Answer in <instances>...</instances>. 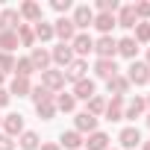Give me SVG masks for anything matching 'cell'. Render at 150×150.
Here are the masks:
<instances>
[{
	"label": "cell",
	"instance_id": "obj_1",
	"mask_svg": "<svg viewBox=\"0 0 150 150\" xmlns=\"http://www.w3.org/2000/svg\"><path fill=\"white\" fill-rule=\"evenodd\" d=\"M74 27H77V33H86L88 27H94V9L88 3H80V6H74Z\"/></svg>",
	"mask_w": 150,
	"mask_h": 150
},
{
	"label": "cell",
	"instance_id": "obj_2",
	"mask_svg": "<svg viewBox=\"0 0 150 150\" xmlns=\"http://www.w3.org/2000/svg\"><path fill=\"white\" fill-rule=\"evenodd\" d=\"M127 80H129V86H147V83H150V68H147V62H132V65L127 68Z\"/></svg>",
	"mask_w": 150,
	"mask_h": 150
},
{
	"label": "cell",
	"instance_id": "obj_3",
	"mask_svg": "<svg viewBox=\"0 0 150 150\" xmlns=\"http://www.w3.org/2000/svg\"><path fill=\"white\" fill-rule=\"evenodd\" d=\"M71 50H74V56L86 59L88 53H94V38H91L88 33H77V35H74V41H71Z\"/></svg>",
	"mask_w": 150,
	"mask_h": 150
},
{
	"label": "cell",
	"instance_id": "obj_4",
	"mask_svg": "<svg viewBox=\"0 0 150 150\" xmlns=\"http://www.w3.org/2000/svg\"><path fill=\"white\" fill-rule=\"evenodd\" d=\"M94 53H97V59H115V53H118V38L100 35V38L94 41Z\"/></svg>",
	"mask_w": 150,
	"mask_h": 150
},
{
	"label": "cell",
	"instance_id": "obj_5",
	"mask_svg": "<svg viewBox=\"0 0 150 150\" xmlns=\"http://www.w3.org/2000/svg\"><path fill=\"white\" fill-rule=\"evenodd\" d=\"M53 33H56V38H62V44H71L74 41V35H77V27H74V21L71 18H59L56 24H53Z\"/></svg>",
	"mask_w": 150,
	"mask_h": 150
},
{
	"label": "cell",
	"instance_id": "obj_6",
	"mask_svg": "<svg viewBox=\"0 0 150 150\" xmlns=\"http://www.w3.org/2000/svg\"><path fill=\"white\" fill-rule=\"evenodd\" d=\"M41 86H44L47 91H62V88H65V74L56 71V68H47V71L41 74Z\"/></svg>",
	"mask_w": 150,
	"mask_h": 150
},
{
	"label": "cell",
	"instance_id": "obj_7",
	"mask_svg": "<svg viewBox=\"0 0 150 150\" xmlns=\"http://www.w3.org/2000/svg\"><path fill=\"white\" fill-rule=\"evenodd\" d=\"M3 135H9V138H15V135H21L24 132V115L21 112H12V115H6L3 118Z\"/></svg>",
	"mask_w": 150,
	"mask_h": 150
},
{
	"label": "cell",
	"instance_id": "obj_8",
	"mask_svg": "<svg viewBox=\"0 0 150 150\" xmlns=\"http://www.w3.org/2000/svg\"><path fill=\"white\" fill-rule=\"evenodd\" d=\"M71 94H74V100H86V103H88V100L97 94V86H94V80L86 77V80H80V83H74V91H71Z\"/></svg>",
	"mask_w": 150,
	"mask_h": 150
},
{
	"label": "cell",
	"instance_id": "obj_9",
	"mask_svg": "<svg viewBox=\"0 0 150 150\" xmlns=\"http://www.w3.org/2000/svg\"><path fill=\"white\" fill-rule=\"evenodd\" d=\"M86 71H88V62L86 59H74L62 74H65V80H71V83H80V80H86Z\"/></svg>",
	"mask_w": 150,
	"mask_h": 150
},
{
	"label": "cell",
	"instance_id": "obj_10",
	"mask_svg": "<svg viewBox=\"0 0 150 150\" xmlns=\"http://www.w3.org/2000/svg\"><path fill=\"white\" fill-rule=\"evenodd\" d=\"M30 62H33V68L38 71V74H44L47 68H50V50H44V47H33L30 50Z\"/></svg>",
	"mask_w": 150,
	"mask_h": 150
},
{
	"label": "cell",
	"instance_id": "obj_11",
	"mask_svg": "<svg viewBox=\"0 0 150 150\" xmlns=\"http://www.w3.org/2000/svg\"><path fill=\"white\" fill-rule=\"evenodd\" d=\"M118 141H121L124 150H135V147L141 144V132H138V127H124L121 135H118Z\"/></svg>",
	"mask_w": 150,
	"mask_h": 150
},
{
	"label": "cell",
	"instance_id": "obj_12",
	"mask_svg": "<svg viewBox=\"0 0 150 150\" xmlns=\"http://www.w3.org/2000/svg\"><path fill=\"white\" fill-rule=\"evenodd\" d=\"M50 59H53L59 68H68V65L74 62V50H71V44H56V47L50 50Z\"/></svg>",
	"mask_w": 150,
	"mask_h": 150
},
{
	"label": "cell",
	"instance_id": "obj_13",
	"mask_svg": "<svg viewBox=\"0 0 150 150\" xmlns=\"http://www.w3.org/2000/svg\"><path fill=\"white\" fill-rule=\"evenodd\" d=\"M21 27V15L18 9H0V33H9Z\"/></svg>",
	"mask_w": 150,
	"mask_h": 150
},
{
	"label": "cell",
	"instance_id": "obj_14",
	"mask_svg": "<svg viewBox=\"0 0 150 150\" xmlns=\"http://www.w3.org/2000/svg\"><path fill=\"white\" fill-rule=\"evenodd\" d=\"M94 74L100 80H112V77H118V65H115V59H97L94 62Z\"/></svg>",
	"mask_w": 150,
	"mask_h": 150
},
{
	"label": "cell",
	"instance_id": "obj_15",
	"mask_svg": "<svg viewBox=\"0 0 150 150\" xmlns=\"http://www.w3.org/2000/svg\"><path fill=\"white\" fill-rule=\"evenodd\" d=\"M74 129H77L80 135H83V132H88V135H91V132L97 129V118H94V115H88V112H80L77 118H74Z\"/></svg>",
	"mask_w": 150,
	"mask_h": 150
},
{
	"label": "cell",
	"instance_id": "obj_16",
	"mask_svg": "<svg viewBox=\"0 0 150 150\" xmlns=\"http://www.w3.org/2000/svg\"><path fill=\"white\" fill-rule=\"evenodd\" d=\"M115 21H118V27H124V30H135L138 18H135L132 3H129V6H121V9H118V15H115Z\"/></svg>",
	"mask_w": 150,
	"mask_h": 150
},
{
	"label": "cell",
	"instance_id": "obj_17",
	"mask_svg": "<svg viewBox=\"0 0 150 150\" xmlns=\"http://www.w3.org/2000/svg\"><path fill=\"white\" fill-rule=\"evenodd\" d=\"M18 15H21L24 21H30V24H38V21H41V6L35 3V0H27V3H21Z\"/></svg>",
	"mask_w": 150,
	"mask_h": 150
},
{
	"label": "cell",
	"instance_id": "obj_18",
	"mask_svg": "<svg viewBox=\"0 0 150 150\" xmlns=\"http://www.w3.org/2000/svg\"><path fill=\"white\" fill-rule=\"evenodd\" d=\"M144 109H147L144 97H132V100L127 103V109H124V121H135V118H141Z\"/></svg>",
	"mask_w": 150,
	"mask_h": 150
},
{
	"label": "cell",
	"instance_id": "obj_19",
	"mask_svg": "<svg viewBox=\"0 0 150 150\" xmlns=\"http://www.w3.org/2000/svg\"><path fill=\"white\" fill-rule=\"evenodd\" d=\"M83 144H86V150H109V135L100 132V129H94Z\"/></svg>",
	"mask_w": 150,
	"mask_h": 150
},
{
	"label": "cell",
	"instance_id": "obj_20",
	"mask_svg": "<svg viewBox=\"0 0 150 150\" xmlns=\"http://www.w3.org/2000/svg\"><path fill=\"white\" fill-rule=\"evenodd\" d=\"M83 135L77 132V129H68V132H62V138H59V147H65V150H80L83 147Z\"/></svg>",
	"mask_w": 150,
	"mask_h": 150
},
{
	"label": "cell",
	"instance_id": "obj_21",
	"mask_svg": "<svg viewBox=\"0 0 150 150\" xmlns=\"http://www.w3.org/2000/svg\"><path fill=\"white\" fill-rule=\"evenodd\" d=\"M106 88H109V94H127L129 91V80L124 77V74H118V77H112V80H106Z\"/></svg>",
	"mask_w": 150,
	"mask_h": 150
},
{
	"label": "cell",
	"instance_id": "obj_22",
	"mask_svg": "<svg viewBox=\"0 0 150 150\" xmlns=\"http://www.w3.org/2000/svg\"><path fill=\"white\" fill-rule=\"evenodd\" d=\"M94 27L100 30V35H112V27H118V21H115V15L100 12V15H94Z\"/></svg>",
	"mask_w": 150,
	"mask_h": 150
},
{
	"label": "cell",
	"instance_id": "obj_23",
	"mask_svg": "<svg viewBox=\"0 0 150 150\" xmlns=\"http://www.w3.org/2000/svg\"><path fill=\"white\" fill-rule=\"evenodd\" d=\"M33 33H35V41H41V44H44V41H50V38H56V33H53V24H47L44 18H41V21L33 27Z\"/></svg>",
	"mask_w": 150,
	"mask_h": 150
},
{
	"label": "cell",
	"instance_id": "obj_24",
	"mask_svg": "<svg viewBox=\"0 0 150 150\" xmlns=\"http://www.w3.org/2000/svg\"><path fill=\"white\" fill-rule=\"evenodd\" d=\"M118 53L135 62V53H138V44H135V38H132V35H127V38H121V41H118Z\"/></svg>",
	"mask_w": 150,
	"mask_h": 150
},
{
	"label": "cell",
	"instance_id": "obj_25",
	"mask_svg": "<svg viewBox=\"0 0 150 150\" xmlns=\"http://www.w3.org/2000/svg\"><path fill=\"white\" fill-rule=\"evenodd\" d=\"M18 50V33L9 30V33H0V53H12Z\"/></svg>",
	"mask_w": 150,
	"mask_h": 150
},
{
	"label": "cell",
	"instance_id": "obj_26",
	"mask_svg": "<svg viewBox=\"0 0 150 150\" xmlns=\"http://www.w3.org/2000/svg\"><path fill=\"white\" fill-rule=\"evenodd\" d=\"M33 74H35V68H33L30 56H21V59H15V77H24V80H30Z\"/></svg>",
	"mask_w": 150,
	"mask_h": 150
},
{
	"label": "cell",
	"instance_id": "obj_27",
	"mask_svg": "<svg viewBox=\"0 0 150 150\" xmlns=\"http://www.w3.org/2000/svg\"><path fill=\"white\" fill-rule=\"evenodd\" d=\"M15 33H18V44H24V47L33 50V44H35V33H33V27H30V24H21Z\"/></svg>",
	"mask_w": 150,
	"mask_h": 150
},
{
	"label": "cell",
	"instance_id": "obj_28",
	"mask_svg": "<svg viewBox=\"0 0 150 150\" xmlns=\"http://www.w3.org/2000/svg\"><path fill=\"white\" fill-rule=\"evenodd\" d=\"M30 91H33V86H30V80H24V77H15L12 86H9V94H18V97H30Z\"/></svg>",
	"mask_w": 150,
	"mask_h": 150
},
{
	"label": "cell",
	"instance_id": "obj_29",
	"mask_svg": "<svg viewBox=\"0 0 150 150\" xmlns=\"http://www.w3.org/2000/svg\"><path fill=\"white\" fill-rule=\"evenodd\" d=\"M35 112H38V118H41V121H50V118L56 115V97H50V100H41V103H35Z\"/></svg>",
	"mask_w": 150,
	"mask_h": 150
},
{
	"label": "cell",
	"instance_id": "obj_30",
	"mask_svg": "<svg viewBox=\"0 0 150 150\" xmlns=\"http://www.w3.org/2000/svg\"><path fill=\"white\" fill-rule=\"evenodd\" d=\"M18 147H21V150H38V135H35L33 129H24V132L18 135Z\"/></svg>",
	"mask_w": 150,
	"mask_h": 150
},
{
	"label": "cell",
	"instance_id": "obj_31",
	"mask_svg": "<svg viewBox=\"0 0 150 150\" xmlns=\"http://www.w3.org/2000/svg\"><path fill=\"white\" fill-rule=\"evenodd\" d=\"M132 38H135V44H138V47H141V44H147V41H150V21H138V24H135V35H132Z\"/></svg>",
	"mask_w": 150,
	"mask_h": 150
},
{
	"label": "cell",
	"instance_id": "obj_32",
	"mask_svg": "<svg viewBox=\"0 0 150 150\" xmlns=\"http://www.w3.org/2000/svg\"><path fill=\"white\" fill-rule=\"evenodd\" d=\"M74 106H77V100H74V94H56V109L59 112H74Z\"/></svg>",
	"mask_w": 150,
	"mask_h": 150
},
{
	"label": "cell",
	"instance_id": "obj_33",
	"mask_svg": "<svg viewBox=\"0 0 150 150\" xmlns=\"http://www.w3.org/2000/svg\"><path fill=\"white\" fill-rule=\"evenodd\" d=\"M86 112H88V115H94V118H100V115L106 112V100H103L100 94H94V97L88 100V109H86Z\"/></svg>",
	"mask_w": 150,
	"mask_h": 150
},
{
	"label": "cell",
	"instance_id": "obj_34",
	"mask_svg": "<svg viewBox=\"0 0 150 150\" xmlns=\"http://www.w3.org/2000/svg\"><path fill=\"white\" fill-rule=\"evenodd\" d=\"M30 97H33V103H41V100H50V97H53V91H47L44 86H35V88L30 91Z\"/></svg>",
	"mask_w": 150,
	"mask_h": 150
},
{
	"label": "cell",
	"instance_id": "obj_35",
	"mask_svg": "<svg viewBox=\"0 0 150 150\" xmlns=\"http://www.w3.org/2000/svg\"><path fill=\"white\" fill-rule=\"evenodd\" d=\"M103 115H106V121H112V124H115V121H124V109H121V106H109V103H106V112H103Z\"/></svg>",
	"mask_w": 150,
	"mask_h": 150
},
{
	"label": "cell",
	"instance_id": "obj_36",
	"mask_svg": "<svg viewBox=\"0 0 150 150\" xmlns=\"http://www.w3.org/2000/svg\"><path fill=\"white\" fill-rule=\"evenodd\" d=\"M0 71H15V56L12 53H0Z\"/></svg>",
	"mask_w": 150,
	"mask_h": 150
},
{
	"label": "cell",
	"instance_id": "obj_37",
	"mask_svg": "<svg viewBox=\"0 0 150 150\" xmlns=\"http://www.w3.org/2000/svg\"><path fill=\"white\" fill-rule=\"evenodd\" d=\"M132 9H135V18L138 21H147L150 18V3H132Z\"/></svg>",
	"mask_w": 150,
	"mask_h": 150
},
{
	"label": "cell",
	"instance_id": "obj_38",
	"mask_svg": "<svg viewBox=\"0 0 150 150\" xmlns=\"http://www.w3.org/2000/svg\"><path fill=\"white\" fill-rule=\"evenodd\" d=\"M53 9H56L59 15H65V12L71 9V0H53Z\"/></svg>",
	"mask_w": 150,
	"mask_h": 150
},
{
	"label": "cell",
	"instance_id": "obj_39",
	"mask_svg": "<svg viewBox=\"0 0 150 150\" xmlns=\"http://www.w3.org/2000/svg\"><path fill=\"white\" fill-rule=\"evenodd\" d=\"M0 150H15V138H9V135H0Z\"/></svg>",
	"mask_w": 150,
	"mask_h": 150
},
{
	"label": "cell",
	"instance_id": "obj_40",
	"mask_svg": "<svg viewBox=\"0 0 150 150\" xmlns=\"http://www.w3.org/2000/svg\"><path fill=\"white\" fill-rule=\"evenodd\" d=\"M9 100H12L9 88H0V109H3V106H9Z\"/></svg>",
	"mask_w": 150,
	"mask_h": 150
},
{
	"label": "cell",
	"instance_id": "obj_41",
	"mask_svg": "<svg viewBox=\"0 0 150 150\" xmlns=\"http://www.w3.org/2000/svg\"><path fill=\"white\" fill-rule=\"evenodd\" d=\"M106 103H109V106H121V109H124V103H127V100H124L121 94H112V100H106Z\"/></svg>",
	"mask_w": 150,
	"mask_h": 150
},
{
	"label": "cell",
	"instance_id": "obj_42",
	"mask_svg": "<svg viewBox=\"0 0 150 150\" xmlns=\"http://www.w3.org/2000/svg\"><path fill=\"white\" fill-rule=\"evenodd\" d=\"M38 150H62V147H59V141H44Z\"/></svg>",
	"mask_w": 150,
	"mask_h": 150
},
{
	"label": "cell",
	"instance_id": "obj_43",
	"mask_svg": "<svg viewBox=\"0 0 150 150\" xmlns=\"http://www.w3.org/2000/svg\"><path fill=\"white\" fill-rule=\"evenodd\" d=\"M3 83H6V74H3V71H0V88H3Z\"/></svg>",
	"mask_w": 150,
	"mask_h": 150
},
{
	"label": "cell",
	"instance_id": "obj_44",
	"mask_svg": "<svg viewBox=\"0 0 150 150\" xmlns=\"http://www.w3.org/2000/svg\"><path fill=\"white\" fill-rule=\"evenodd\" d=\"M141 150H150V141H141Z\"/></svg>",
	"mask_w": 150,
	"mask_h": 150
},
{
	"label": "cell",
	"instance_id": "obj_45",
	"mask_svg": "<svg viewBox=\"0 0 150 150\" xmlns=\"http://www.w3.org/2000/svg\"><path fill=\"white\" fill-rule=\"evenodd\" d=\"M147 68H150V47H147Z\"/></svg>",
	"mask_w": 150,
	"mask_h": 150
},
{
	"label": "cell",
	"instance_id": "obj_46",
	"mask_svg": "<svg viewBox=\"0 0 150 150\" xmlns=\"http://www.w3.org/2000/svg\"><path fill=\"white\" fill-rule=\"evenodd\" d=\"M144 103H147V109H150V94H147V97H144Z\"/></svg>",
	"mask_w": 150,
	"mask_h": 150
},
{
	"label": "cell",
	"instance_id": "obj_47",
	"mask_svg": "<svg viewBox=\"0 0 150 150\" xmlns=\"http://www.w3.org/2000/svg\"><path fill=\"white\" fill-rule=\"evenodd\" d=\"M147 127H150V115H147Z\"/></svg>",
	"mask_w": 150,
	"mask_h": 150
},
{
	"label": "cell",
	"instance_id": "obj_48",
	"mask_svg": "<svg viewBox=\"0 0 150 150\" xmlns=\"http://www.w3.org/2000/svg\"><path fill=\"white\" fill-rule=\"evenodd\" d=\"M0 124H3V118H0Z\"/></svg>",
	"mask_w": 150,
	"mask_h": 150
},
{
	"label": "cell",
	"instance_id": "obj_49",
	"mask_svg": "<svg viewBox=\"0 0 150 150\" xmlns=\"http://www.w3.org/2000/svg\"><path fill=\"white\" fill-rule=\"evenodd\" d=\"M109 150H115V147H109Z\"/></svg>",
	"mask_w": 150,
	"mask_h": 150
}]
</instances>
